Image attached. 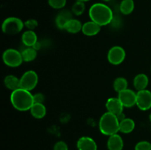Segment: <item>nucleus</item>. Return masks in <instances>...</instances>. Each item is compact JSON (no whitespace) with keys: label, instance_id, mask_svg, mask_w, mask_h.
Masks as SVG:
<instances>
[{"label":"nucleus","instance_id":"f257e3e1","mask_svg":"<svg viewBox=\"0 0 151 150\" xmlns=\"http://www.w3.org/2000/svg\"><path fill=\"white\" fill-rule=\"evenodd\" d=\"M88 15L91 21L101 26L111 24L114 18L112 9L107 4L100 2L94 3L90 7Z\"/></svg>","mask_w":151,"mask_h":150},{"label":"nucleus","instance_id":"f03ea898","mask_svg":"<svg viewBox=\"0 0 151 150\" xmlns=\"http://www.w3.org/2000/svg\"><path fill=\"white\" fill-rule=\"evenodd\" d=\"M10 99L13 107L19 111L29 110L34 104L33 94L21 88L12 91Z\"/></svg>","mask_w":151,"mask_h":150},{"label":"nucleus","instance_id":"7ed1b4c3","mask_svg":"<svg viewBox=\"0 0 151 150\" xmlns=\"http://www.w3.org/2000/svg\"><path fill=\"white\" fill-rule=\"evenodd\" d=\"M99 129L103 135L111 136L119 132V121L116 115L106 112L99 121Z\"/></svg>","mask_w":151,"mask_h":150},{"label":"nucleus","instance_id":"20e7f679","mask_svg":"<svg viewBox=\"0 0 151 150\" xmlns=\"http://www.w3.org/2000/svg\"><path fill=\"white\" fill-rule=\"evenodd\" d=\"M24 26V22L17 17H8L5 19L1 25L2 32L6 35H14L22 32Z\"/></svg>","mask_w":151,"mask_h":150},{"label":"nucleus","instance_id":"39448f33","mask_svg":"<svg viewBox=\"0 0 151 150\" xmlns=\"http://www.w3.org/2000/svg\"><path fill=\"white\" fill-rule=\"evenodd\" d=\"M2 60L6 66L16 68L21 66L23 63L22 52L15 49H7L3 52Z\"/></svg>","mask_w":151,"mask_h":150},{"label":"nucleus","instance_id":"423d86ee","mask_svg":"<svg viewBox=\"0 0 151 150\" xmlns=\"http://www.w3.org/2000/svg\"><path fill=\"white\" fill-rule=\"evenodd\" d=\"M38 76L35 71L29 70L22 74L20 78V88L31 91L37 86Z\"/></svg>","mask_w":151,"mask_h":150},{"label":"nucleus","instance_id":"0eeeda50","mask_svg":"<svg viewBox=\"0 0 151 150\" xmlns=\"http://www.w3.org/2000/svg\"><path fill=\"white\" fill-rule=\"evenodd\" d=\"M126 53L125 49L119 46H114L109 49L108 52V60L114 66L121 64L125 60Z\"/></svg>","mask_w":151,"mask_h":150},{"label":"nucleus","instance_id":"6e6552de","mask_svg":"<svg viewBox=\"0 0 151 150\" xmlns=\"http://www.w3.org/2000/svg\"><path fill=\"white\" fill-rule=\"evenodd\" d=\"M136 105L142 111L150 110L151 108V91L147 89L137 91Z\"/></svg>","mask_w":151,"mask_h":150},{"label":"nucleus","instance_id":"1a4fd4ad","mask_svg":"<svg viewBox=\"0 0 151 150\" xmlns=\"http://www.w3.org/2000/svg\"><path fill=\"white\" fill-rule=\"evenodd\" d=\"M118 98L124 107H132L137 104V93L131 89H126L118 94Z\"/></svg>","mask_w":151,"mask_h":150},{"label":"nucleus","instance_id":"9d476101","mask_svg":"<svg viewBox=\"0 0 151 150\" xmlns=\"http://www.w3.org/2000/svg\"><path fill=\"white\" fill-rule=\"evenodd\" d=\"M78 150H97V143L91 137L83 136L77 142Z\"/></svg>","mask_w":151,"mask_h":150},{"label":"nucleus","instance_id":"9b49d317","mask_svg":"<svg viewBox=\"0 0 151 150\" xmlns=\"http://www.w3.org/2000/svg\"><path fill=\"white\" fill-rule=\"evenodd\" d=\"M106 107L107 109L108 112L113 113L114 115H117L119 113L123 112V105L119 98H115V97H111V98L108 99L106 103Z\"/></svg>","mask_w":151,"mask_h":150},{"label":"nucleus","instance_id":"f8f14e48","mask_svg":"<svg viewBox=\"0 0 151 150\" xmlns=\"http://www.w3.org/2000/svg\"><path fill=\"white\" fill-rule=\"evenodd\" d=\"M107 147L109 150H122L124 147L123 139L118 133L111 135L108 139Z\"/></svg>","mask_w":151,"mask_h":150},{"label":"nucleus","instance_id":"ddd939ff","mask_svg":"<svg viewBox=\"0 0 151 150\" xmlns=\"http://www.w3.org/2000/svg\"><path fill=\"white\" fill-rule=\"evenodd\" d=\"M100 29H101V26L97 24L93 21H89L83 24L81 32L86 36L91 37L97 35L100 32Z\"/></svg>","mask_w":151,"mask_h":150},{"label":"nucleus","instance_id":"4468645a","mask_svg":"<svg viewBox=\"0 0 151 150\" xmlns=\"http://www.w3.org/2000/svg\"><path fill=\"white\" fill-rule=\"evenodd\" d=\"M72 19V13L69 10H63L57 15L55 19L56 26L58 29H64L65 26L70 19Z\"/></svg>","mask_w":151,"mask_h":150},{"label":"nucleus","instance_id":"2eb2a0df","mask_svg":"<svg viewBox=\"0 0 151 150\" xmlns=\"http://www.w3.org/2000/svg\"><path fill=\"white\" fill-rule=\"evenodd\" d=\"M22 41L27 47H33L38 43V36L34 30H27L22 34Z\"/></svg>","mask_w":151,"mask_h":150},{"label":"nucleus","instance_id":"dca6fc26","mask_svg":"<svg viewBox=\"0 0 151 150\" xmlns=\"http://www.w3.org/2000/svg\"><path fill=\"white\" fill-rule=\"evenodd\" d=\"M133 83L137 91H142L147 88L149 84V78L145 74H139L134 77Z\"/></svg>","mask_w":151,"mask_h":150},{"label":"nucleus","instance_id":"f3484780","mask_svg":"<svg viewBox=\"0 0 151 150\" xmlns=\"http://www.w3.org/2000/svg\"><path fill=\"white\" fill-rule=\"evenodd\" d=\"M32 117L37 119H41L46 116L47 108L45 105L41 103H34L29 110Z\"/></svg>","mask_w":151,"mask_h":150},{"label":"nucleus","instance_id":"a211bd4d","mask_svg":"<svg viewBox=\"0 0 151 150\" xmlns=\"http://www.w3.org/2000/svg\"><path fill=\"white\" fill-rule=\"evenodd\" d=\"M4 84L6 88L14 91L20 88V78H18L15 75H7L4 77Z\"/></svg>","mask_w":151,"mask_h":150},{"label":"nucleus","instance_id":"6ab92c4d","mask_svg":"<svg viewBox=\"0 0 151 150\" xmlns=\"http://www.w3.org/2000/svg\"><path fill=\"white\" fill-rule=\"evenodd\" d=\"M83 24L79 20L72 18V19L67 22V24L65 26L64 29L66 32L72 34H76L79 32L82 31Z\"/></svg>","mask_w":151,"mask_h":150},{"label":"nucleus","instance_id":"aec40b11","mask_svg":"<svg viewBox=\"0 0 151 150\" xmlns=\"http://www.w3.org/2000/svg\"><path fill=\"white\" fill-rule=\"evenodd\" d=\"M136 124L132 119L125 118L119 122V132L124 134L131 133L135 129Z\"/></svg>","mask_w":151,"mask_h":150},{"label":"nucleus","instance_id":"412c9836","mask_svg":"<svg viewBox=\"0 0 151 150\" xmlns=\"http://www.w3.org/2000/svg\"><path fill=\"white\" fill-rule=\"evenodd\" d=\"M134 0H122L119 4V9L123 15H129L134 11Z\"/></svg>","mask_w":151,"mask_h":150},{"label":"nucleus","instance_id":"4be33fe9","mask_svg":"<svg viewBox=\"0 0 151 150\" xmlns=\"http://www.w3.org/2000/svg\"><path fill=\"white\" fill-rule=\"evenodd\" d=\"M128 83L127 79L122 76H119V77L116 78L114 81L113 88L114 91L119 94V93L128 89Z\"/></svg>","mask_w":151,"mask_h":150},{"label":"nucleus","instance_id":"5701e85b","mask_svg":"<svg viewBox=\"0 0 151 150\" xmlns=\"http://www.w3.org/2000/svg\"><path fill=\"white\" fill-rule=\"evenodd\" d=\"M21 52L24 62L33 61L37 57V50L33 47H27Z\"/></svg>","mask_w":151,"mask_h":150},{"label":"nucleus","instance_id":"b1692460","mask_svg":"<svg viewBox=\"0 0 151 150\" xmlns=\"http://www.w3.org/2000/svg\"><path fill=\"white\" fill-rule=\"evenodd\" d=\"M86 10L85 2L76 1L72 7V13L75 16H81L84 13Z\"/></svg>","mask_w":151,"mask_h":150},{"label":"nucleus","instance_id":"393cba45","mask_svg":"<svg viewBox=\"0 0 151 150\" xmlns=\"http://www.w3.org/2000/svg\"><path fill=\"white\" fill-rule=\"evenodd\" d=\"M48 4L53 9L60 10L66 6V0H48Z\"/></svg>","mask_w":151,"mask_h":150},{"label":"nucleus","instance_id":"a878e982","mask_svg":"<svg viewBox=\"0 0 151 150\" xmlns=\"http://www.w3.org/2000/svg\"><path fill=\"white\" fill-rule=\"evenodd\" d=\"M135 150H151V143L147 141H142L135 146Z\"/></svg>","mask_w":151,"mask_h":150},{"label":"nucleus","instance_id":"bb28decb","mask_svg":"<svg viewBox=\"0 0 151 150\" xmlns=\"http://www.w3.org/2000/svg\"><path fill=\"white\" fill-rule=\"evenodd\" d=\"M38 25V21L35 19H28L26 21H24V26H26L29 30H34L36 29Z\"/></svg>","mask_w":151,"mask_h":150},{"label":"nucleus","instance_id":"cd10ccee","mask_svg":"<svg viewBox=\"0 0 151 150\" xmlns=\"http://www.w3.org/2000/svg\"><path fill=\"white\" fill-rule=\"evenodd\" d=\"M53 150H69V147L66 142L63 141H59L55 143L53 147Z\"/></svg>","mask_w":151,"mask_h":150},{"label":"nucleus","instance_id":"c85d7f7f","mask_svg":"<svg viewBox=\"0 0 151 150\" xmlns=\"http://www.w3.org/2000/svg\"><path fill=\"white\" fill-rule=\"evenodd\" d=\"M34 103H41L44 104V101L45 100V96L41 93H37V94H33Z\"/></svg>","mask_w":151,"mask_h":150},{"label":"nucleus","instance_id":"c756f323","mask_svg":"<svg viewBox=\"0 0 151 150\" xmlns=\"http://www.w3.org/2000/svg\"><path fill=\"white\" fill-rule=\"evenodd\" d=\"M116 117H117L118 120H119V122L122 121V120H124V119L126 118L125 117V114L123 113V112H122V113H119V114L116 115Z\"/></svg>","mask_w":151,"mask_h":150},{"label":"nucleus","instance_id":"7c9ffc66","mask_svg":"<svg viewBox=\"0 0 151 150\" xmlns=\"http://www.w3.org/2000/svg\"><path fill=\"white\" fill-rule=\"evenodd\" d=\"M76 1H83V2H86V1H90V0H76Z\"/></svg>","mask_w":151,"mask_h":150},{"label":"nucleus","instance_id":"2f4dec72","mask_svg":"<svg viewBox=\"0 0 151 150\" xmlns=\"http://www.w3.org/2000/svg\"><path fill=\"white\" fill-rule=\"evenodd\" d=\"M149 120H150V121L151 123V113H150V115H149Z\"/></svg>","mask_w":151,"mask_h":150},{"label":"nucleus","instance_id":"473e14b6","mask_svg":"<svg viewBox=\"0 0 151 150\" xmlns=\"http://www.w3.org/2000/svg\"><path fill=\"white\" fill-rule=\"evenodd\" d=\"M103 1H106V2H108V1H111V0H103Z\"/></svg>","mask_w":151,"mask_h":150},{"label":"nucleus","instance_id":"72a5a7b5","mask_svg":"<svg viewBox=\"0 0 151 150\" xmlns=\"http://www.w3.org/2000/svg\"><path fill=\"white\" fill-rule=\"evenodd\" d=\"M150 71H151V66H150Z\"/></svg>","mask_w":151,"mask_h":150}]
</instances>
